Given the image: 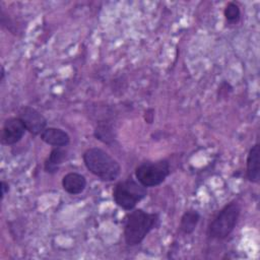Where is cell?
<instances>
[{
    "mask_svg": "<svg viewBox=\"0 0 260 260\" xmlns=\"http://www.w3.org/2000/svg\"><path fill=\"white\" fill-rule=\"evenodd\" d=\"M82 159L86 169L102 181L116 180L121 171L119 162L102 148L91 147L84 151Z\"/></svg>",
    "mask_w": 260,
    "mask_h": 260,
    "instance_id": "cell-1",
    "label": "cell"
},
{
    "mask_svg": "<svg viewBox=\"0 0 260 260\" xmlns=\"http://www.w3.org/2000/svg\"><path fill=\"white\" fill-rule=\"evenodd\" d=\"M158 215L142 209H135L128 214L124 225V238L128 246L140 244L148 233L158 224Z\"/></svg>",
    "mask_w": 260,
    "mask_h": 260,
    "instance_id": "cell-2",
    "label": "cell"
},
{
    "mask_svg": "<svg viewBox=\"0 0 260 260\" xmlns=\"http://www.w3.org/2000/svg\"><path fill=\"white\" fill-rule=\"evenodd\" d=\"M147 195L146 187L132 177L119 182L113 190L115 203L125 210L133 209Z\"/></svg>",
    "mask_w": 260,
    "mask_h": 260,
    "instance_id": "cell-3",
    "label": "cell"
},
{
    "mask_svg": "<svg viewBox=\"0 0 260 260\" xmlns=\"http://www.w3.org/2000/svg\"><path fill=\"white\" fill-rule=\"evenodd\" d=\"M241 208L237 202L226 204L213 218L208 226V236L212 239H225L235 229Z\"/></svg>",
    "mask_w": 260,
    "mask_h": 260,
    "instance_id": "cell-4",
    "label": "cell"
},
{
    "mask_svg": "<svg viewBox=\"0 0 260 260\" xmlns=\"http://www.w3.org/2000/svg\"><path fill=\"white\" fill-rule=\"evenodd\" d=\"M170 175V164L167 159L145 161L135 170L136 180L144 187L160 185Z\"/></svg>",
    "mask_w": 260,
    "mask_h": 260,
    "instance_id": "cell-5",
    "label": "cell"
},
{
    "mask_svg": "<svg viewBox=\"0 0 260 260\" xmlns=\"http://www.w3.org/2000/svg\"><path fill=\"white\" fill-rule=\"evenodd\" d=\"M17 117L23 122L26 130L34 135L41 134L46 129V118L32 107H22L19 110Z\"/></svg>",
    "mask_w": 260,
    "mask_h": 260,
    "instance_id": "cell-6",
    "label": "cell"
},
{
    "mask_svg": "<svg viewBox=\"0 0 260 260\" xmlns=\"http://www.w3.org/2000/svg\"><path fill=\"white\" fill-rule=\"evenodd\" d=\"M25 126L18 117H12L5 120L2 132L1 142L6 145H12L20 141L25 133Z\"/></svg>",
    "mask_w": 260,
    "mask_h": 260,
    "instance_id": "cell-7",
    "label": "cell"
},
{
    "mask_svg": "<svg viewBox=\"0 0 260 260\" xmlns=\"http://www.w3.org/2000/svg\"><path fill=\"white\" fill-rule=\"evenodd\" d=\"M41 139L54 147H63L69 144L70 137L67 132L60 128L49 127L46 128L41 134Z\"/></svg>",
    "mask_w": 260,
    "mask_h": 260,
    "instance_id": "cell-8",
    "label": "cell"
},
{
    "mask_svg": "<svg viewBox=\"0 0 260 260\" xmlns=\"http://www.w3.org/2000/svg\"><path fill=\"white\" fill-rule=\"evenodd\" d=\"M247 178L252 183H258L260 179V146L253 145L247 156Z\"/></svg>",
    "mask_w": 260,
    "mask_h": 260,
    "instance_id": "cell-9",
    "label": "cell"
},
{
    "mask_svg": "<svg viewBox=\"0 0 260 260\" xmlns=\"http://www.w3.org/2000/svg\"><path fill=\"white\" fill-rule=\"evenodd\" d=\"M63 189L71 195L80 194L86 187V179L79 173H68L62 179Z\"/></svg>",
    "mask_w": 260,
    "mask_h": 260,
    "instance_id": "cell-10",
    "label": "cell"
},
{
    "mask_svg": "<svg viewBox=\"0 0 260 260\" xmlns=\"http://www.w3.org/2000/svg\"><path fill=\"white\" fill-rule=\"evenodd\" d=\"M67 152L62 147H54L47 159L45 160L44 169L49 174H54L59 170V167L66 158Z\"/></svg>",
    "mask_w": 260,
    "mask_h": 260,
    "instance_id": "cell-11",
    "label": "cell"
},
{
    "mask_svg": "<svg viewBox=\"0 0 260 260\" xmlns=\"http://www.w3.org/2000/svg\"><path fill=\"white\" fill-rule=\"evenodd\" d=\"M199 219H200V214L198 211L194 209L187 210L181 217L180 230L186 235L192 234L195 231L199 222Z\"/></svg>",
    "mask_w": 260,
    "mask_h": 260,
    "instance_id": "cell-12",
    "label": "cell"
},
{
    "mask_svg": "<svg viewBox=\"0 0 260 260\" xmlns=\"http://www.w3.org/2000/svg\"><path fill=\"white\" fill-rule=\"evenodd\" d=\"M112 130V127H110L109 125H99L94 130V136L96 137V139H100L105 143H110L114 139Z\"/></svg>",
    "mask_w": 260,
    "mask_h": 260,
    "instance_id": "cell-13",
    "label": "cell"
},
{
    "mask_svg": "<svg viewBox=\"0 0 260 260\" xmlns=\"http://www.w3.org/2000/svg\"><path fill=\"white\" fill-rule=\"evenodd\" d=\"M224 16L225 19L230 22H236L239 20L240 15H241V11H240V7L234 3V2H230L228 3V5L224 8Z\"/></svg>",
    "mask_w": 260,
    "mask_h": 260,
    "instance_id": "cell-14",
    "label": "cell"
},
{
    "mask_svg": "<svg viewBox=\"0 0 260 260\" xmlns=\"http://www.w3.org/2000/svg\"><path fill=\"white\" fill-rule=\"evenodd\" d=\"M8 191H9V185H8L6 182L2 181V182H1V198H2V199H3L4 195H5Z\"/></svg>",
    "mask_w": 260,
    "mask_h": 260,
    "instance_id": "cell-15",
    "label": "cell"
}]
</instances>
